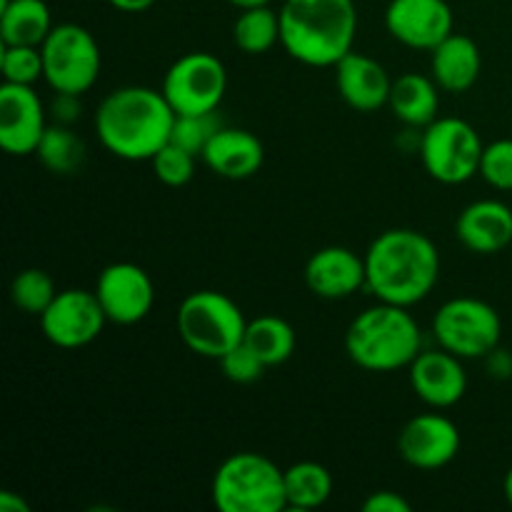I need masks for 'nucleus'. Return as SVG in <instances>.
Masks as SVG:
<instances>
[{
	"label": "nucleus",
	"instance_id": "6",
	"mask_svg": "<svg viewBox=\"0 0 512 512\" xmlns=\"http://www.w3.org/2000/svg\"><path fill=\"white\" fill-rule=\"evenodd\" d=\"M175 325L185 348L200 358L220 360L228 350L243 343L248 320L240 305L225 293L195 290L180 303Z\"/></svg>",
	"mask_w": 512,
	"mask_h": 512
},
{
	"label": "nucleus",
	"instance_id": "1",
	"mask_svg": "<svg viewBox=\"0 0 512 512\" xmlns=\"http://www.w3.org/2000/svg\"><path fill=\"white\" fill-rule=\"evenodd\" d=\"M440 278L433 240L413 228H390L365 250V288L380 303L413 308L428 298Z\"/></svg>",
	"mask_w": 512,
	"mask_h": 512
},
{
	"label": "nucleus",
	"instance_id": "12",
	"mask_svg": "<svg viewBox=\"0 0 512 512\" xmlns=\"http://www.w3.org/2000/svg\"><path fill=\"white\" fill-rule=\"evenodd\" d=\"M95 295L108 315V323L135 325L148 318L153 310L155 285L148 270L123 260L100 270L95 280Z\"/></svg>",
	"mask_w": 512,
	"mask_h": 512
},
{
	"label": "nucleus",
	"instance_id": "28",
	"mask_svg": "<svg viewBox=\"0 0 512 512\" xmlns=\"http://www.w3.org/2000/svg\"><path fill=\"white\" fill-rule=\"evenodd\" d=\"M60 290L55 288L53 278L40 268H25L10 283V300L18 310L28 315H43L53 303Z\"/></svg>",
	"mask_w": 512,
	"mask_h": 512
},
{
	"label": "nucleus",
	"instance_id": "3",
	"mask_svg": "<svg viewBox=\"0 0 512 512\" xmlns=\"http://www.w3.org/2000/svg\"><path fill=\"white\" fill-rule=\"evenodd\" d=\"M355 33L353 0H285L280 8V45L310 68H335L353 50Z\"/></svg>",
	"mask_w": 512,
	"mask_h": 512
},
{
	"label": "nucleus",
	"instance_id": "5",
	"mask_svg": "<svg viewBox=\"0 0 512 512\" xmlns=\"http://www.w3.org/2000/svg\"><path fill=\"white\" fill-rule=\"evenodd\" d=\"M210 498L220 512L288 510L285 470L260 453H235L215 470Z\"/></svg>",
	"mask_w": 512,
	"mask_h": 512
},
{
	"label": "nucleus",
	"instance_id": "38",
	"mask_svg": "<svg viewBox=\"0 0 512 512\" xmlns=\"http://www.w3.org/2000/svg\"><path fill=\"white\" fill-rule=\"evenodd\" d=\"M108 3L120 13H143V10L153 8L158 0H108Z\"/></svg>",
	"mask_w": 512,
	"mask_h": 512
},
{
	"label": "nucleus",
	"instance_id": "27",
	"mask_svg": "<svg viewBox=\"0 0 512 512\" xmlns=\"http://www.w3.org/2000/svg\"><path fill=\"white\" fill-rule=\"evenodd\" d=\"M35 155L55 175H73L85 160V143L75 133L73 125L50 123L40 138Z\"/></svg>",
	"mask_w": 512,
	"mask_h": 512
},
{
	"label": "nucleus",
	"instance_id": "9",
	"mask_svg": "<svg viewBox=\"0 0 512 512\" xmlns=\"http://www.w3.org/2000/svg\"><path fill=\"white\" fill-rule=\"evenodd\" d=\"M433 335L438 345L463 360H480L493 353L503 338L498 310L480 298H453L433 315Z\"/></svg>",
	"mask_w": 512,
	"mask_h": 512
},
{
	"label": "nucleus",
	"instance_id": "22",
	"mask_svg": "<svg viewBox=\"0 0 512 512\" xmlns=\"http://www.w3.org/2000/svg\"><path fill=\"white\" fill-rule=\"evenodd\" d=\"M388 108L403 125L415 130L428 128L440 118V85L433 75L403 73L393 80Z\"/></svg>",
	"mask_w": 512,
	"mask_h": 512
},
{
	"label": "nucleus",
	"instance_id": "8",
	"mask_svg": "<svg viewBox=\"0 0 512 512\" xmlns=\"http://www.w3.org/2000/svg\"><path fill=\"white\" fill-rule=\"evenodd\" d=\"M40 53H43V80L53 88V93H88L103 68L98 40L78 23L55 25L40 45Z\"/></svg>",
	"mask_w": 512,
	"mask_h": 512
},
{
	"label": "nucleus",
	"instance_id": "20",
	"mask_svg": "<svg viewBox=\"0 0 512 512\" xmlns=\"http://www.w3.org/2000/svg\"><path fill=\"white\" fill-rule=\"evenodd\" d=\"M203 163L220 178H253L265 163V145L250 130L223 125L205 148Z\"/></svg>",
	"mask_w": 512,
	"mask_h": 512
},
{
	"label": "nucleus",
	"instance_id": "18",
	"mask_svg": "<svg viewBox=\"0 0 512 512\" xmlns=\"http://www.w3.org/2000/svg\"><path fill=\"white\" fill-rule=\"evenodd\" d=\"M335 88L340 98L358 113H375L385 108L393 88V78L385 65L370 55L350 50L338 65H335Z\"/></svg>",
	"mask_w": 512,
	"mask_h": 512
},
{
	"label": "nucleus",
	"instance_id": "30",
	"mask_svg": "<svg viewBox=\"0 0 512 512\" xmlns=\"http://www.w3.org/2000/svg\"><path fill=\"white\" fill-rule=\"evenodd\" d=\"M0 70L3 83L35 85L43 78V53L35 45H3Z\"/></svg>",
	"mask_w": 512,
	"mask_h": 512
},
{
	"label": "nucleus",
	"instance_id": "39",
	"mask_svg": "<svg viewBox=\"0 0 512 512\" xmlns=\"http://www.w3.org/2000/svg\"><path fill=\"white\" fill-rule=\"evenodd\" d=\"M230 5H235L238 10L245 8H258V5H270V0H228Z\"/></svg>",
	"mask_w": 512,
	"mask_h": 512
},
{
	"label": "nucleus",
	"instance_id": "31",
	"mask_svg": "<svg viewBox=\"0 0 512 512\" xmlns=\"http://www.w3.org/2000/svg\"><path fill=\"white\" fill-rule=\"evenodd\" d=\"M195 160L198 158L193 153L183 150L180 145L168 143L153 155L150 165H153V173L160 183L168 185V188H183L193 180Z\"/></svg>",
	"mask_w": 512,
	"mask_h": 512
},
{
	"label": "nucleus",
	"instance_id": "36",
	"mask_svg": "<svg viewBox=\"0 0 512 512\" xmlns=\"http://www.w3.org/2000/svg\"><path fill=\"white\" fill-rule=\"evenodd\" d=\"M485 368H488V375L495 380H508L512 378V353L505 348H495L493 353L485 355Z\"/></svg>",
	"mask_w": 512,
	"mask_h": 512
},
{
	"label": "nucleus",
	"instance_id": "17",
	"mask_svg": "<svg viewBox=\"0 0 512 512\" xmlns=\"http://www.w3.org/2000/svg\"><path fill=\"white\" fill-rule=\"evenodd\" d=\"M305 285L315 298L345 300L365 288V255L345 245H328L305 263Z\"/></svg>",
	"mask_w": 512,
	"mask_h": 512
},
{
	"label": "nucleus",
	"instance_id": "13",
	"mask_svg": "<svg viewBox=\"0 0 512 512\" xmlns=\"http://www.w3.org/2000/svg\"><path fill=\"white\" fill-rule=\"evenodd\" d=\"M458 425L440 413H420L410 418L398 433V453L410 468L440 470L460 453Z\"/></svg>",
	"mask_w": 512,
	"mask_h": 512
},
{
	"label": "nucleus",
	"instance_id": "34",
	"mask_svg": "<svg viewBox=\"0 0 512 512\" xmlns=\"http://www.w3.org/2000/svg\"><path fill=\"white\" fill-rule=\"evenodd\" d=\"M413 505L395 490H375L363 500V512H410Z\"/></svg>",
	"mask_w": 512,
	"mask_h": 512
},
{
	"label": "nucleus",
	"instance_id": "4",
	"mask_svg": "<svg viewBox=\"0 0 512 512\" xmlns=\"http://www.w3.org/2000/svg\"><path fill=\"white\" fill-rule=\"evenodd\" d=\"M418 320L410 308L380 303L365 308L345 330V353L368 373H395L408 368L423 348Z\"/></svg>",
	"mask_w": 512,
	"mask_h": 512
},
{
	"label": "nucleus",
	"instance_id": "25",
	"mask_svg": "<svg viewBox=\"0 0 512 512\" xmlns=\"http://www.w3.org/2000/svg\"><path fill=\"white\" fill-rule=\"evenodd\" d=\"M243 343L268 368H273V365H283L285 360L293 358L298 338H295V330L288 320L278 318V315H260V318L248 320Z\"/></svg>",
	"mask_w": 512,
	"mask_h": 512
},
{
	"label": "nucleus",
	"instance_id": "14",
	"mask_svg": "<svg viewBox=\"0 0 512 512\" xmlns=\"http://www.w3.org/2000/svg\"><path fill=\"white\" fill-rule=\"evenodd\" d=\"M453 25L448 0H390L385 8V28L405 48L430 53L455 33Z\"/></svg>",
	"mask_w": 512,
	"mask_h": 512
},
{
	"label": "nucleus",
	"instance_id": "40",
	"mask_svg": "<svg viewBox=\"0 0 512 512\" xmlns=\"http://www.w3.org/2000/svg\"><path fill=\"white\" fill-rule=\"evenodd\" d=\"M503 493H505V500H508V505H510V508H512V468L508 470V475H505Z\"/></svg>",
	"mask_w": 512,
	"mask_h": 512
},
{
	"label": "nucleus",
	"instance_id": "7",
	"mask_svg": "<svg viewBox=\"0 0 512 512\" xmlns=\"http://www.w3.org/2000/svg\"><path fill=\"white\" fill-rule=\"evenodd\" d=\"M485 143L480 133L463 118H443L423 128L418 153L425 173L443 185L468 183L480 175Z\"/></svg>",
	"mask_w": 512,
	"mask_h": 512
},
{
	"label": "nucleus",
	"instance_id": "10",
	"mask_svg": "<svg viewBox=\"0 0 512 512\" xmlns=\"http://www.w3.org/2000/svg\"><path fill=\"white\" fill-rule=\"evenodd\" d=\"M160 90L175 115L213 113L220 108L228 90V70L218 55L193 50L170 65Z\"/></svg>",
	"mask_w": 512,
	"mask_h": 512
},
{
	"label": "nucleus",
	"instance_id": "37",
	"mask_svg": "<svg viewBox=\"0 0 512 512\" xmlns=\"http://www.w3.org/2000/svg\"><path fill=\"white\" fill-rule=\"evenodd\" d=\"M0 510L3 512H30L28 500H23L20 495L10 493V490H3L0 493Z\"/></svg>",
	"mask_w": 512,
	"mask_h": 512
},
{
	"label": "nucleus",
	"instance_id": "26",
	"mask_svg": "<svg viewBox=\"0 0 512 512\" xmlns=\"http://www.w3.org/2000/svg\"><path fill=\"white\" fill-rule=\"evenodd\" d=\"M235 48L248 55H263L280 43V13L270 5L245 8L233 25Z\"/></svg>",
	"mask_w": 512,
	"mask_h": 512
},
{
	"label": "nucleus",
	"instance_id": "32",
	"mask_svg": "<svg viewBox=\"0 0 512 512\" xmlns=\"http://www.w3.org/2000/svg\"><path fill=\"white\" fill-rule=\"evenodd\" d=\"M480 178L495 190H512V138L485 145L480 160Z\"/></svg>",
	"mask_w": 512,
	"mask_h": 512
},
{
	"label": "nucleus",
	"instance_id": "21",
	"mask_svg": "<svg viewBox=\"0 0 512 512\" xmlns=\"http://www.w3.org/2000/svg\"><path fill=\"white\" fill-rule=\"evenodd\" d=\"M483 70V55L470 35L450 33L438 48L430 50V75L445 93H465Z\"/></svg>",
	"mask_w": 512,
	"mask_h": 512
},
{
	"label": "nucleus",
	"instance_id": "35",
	"mask_svg": "<svg viewBox=\"0 0 512 512\" xmlns=\"http://www.w3.org/2000/svg\"><path fill=\"white\" fill-rule=\"evenodd\" d=\"M80 95L70 93H55L53 103H50V120L60 125H73L80 118Z\"/></svg>",
	"mask_w": 512,
	"mask_h": 512
},
{
	"label": "nucleus",
	"instance_id": "16",
	"mask_svg": "<svg viewBox=\"0 0 512 512\" xmlns=\"http://www.w3.org/2000/svg\"><path fill=\"white\" fill-rule=\"evenodd\" d=\"M410 388L428 408L445 410L458 405L468 393V373L463 358L448 350H420L408 365Z\"/></svg>",
	"mask_w": 512,
	"mask_h": 512
},
{
	"label": "nucleus",
	"instance_id": "19",
	"mask_svg": "<svg viewBox=\"0 0 512 512\" xmlns=\"http://www.w3.org/2000/svg\"><path fill=\"white\" fill-rule=\"evenodd\" d=\"M455 235L470 253H500L512 243V208L503 200H475L455 220Z\"/></svg>",
	"mask_w": 512,
	"mask_h": 512
},
{
	"label": "nucleus",
	"instance_id": "2",
	"mask_svg": "<svg viewBox=\"0 0 512 512\" xmlns=\"http://www.w3.org/2000/svg\"><path fill=\"white\" fill-rule=\"evenodd\" d=\"M175 110L163 90L148 85H125L100 100L95 110V135L115 158L140 163L153 160L163 145L170 143Z\"/></svg>",
	"mask_w": 512,
	"mask_h": 512
},
{
	"label": "nucleus",
	"instance_id": "33",
	"mask_svg": "<svg viewBox=\"0 0 512 512\" xmlns=\"http://www.w3.org/2000/svg\"><path fill=\"white\" fill-rule=\"evenodd\" d=\"M218 363L225 378H228L230 383H238V385L255 383V380L263 378V373L268 370V365H265L263 360H260L245 343L235 345L233 350H228Z\"/></svg>",
	"mask_w": 512,
	"mask_h": 512
},
{
	"label": "nucleus",
	"instance_id": "24",
	"mask_svg": "<svg viewBox=\"0 0 512 512\" xmlns=\"http://www.w3.org/2000/svg\"><path fill=\"white\" fill-rule=\"evenodd\" d=\"M333 495V475L325 465L303 460L285 468V503L290 510H318Z\"/></svg>",
	"mask_w": 512,
	"mask_h": 512
},
{
	"label": "nucleus",
	"instance_id": "29",
	"mask_svg": "<svg viewBox=\"0 0 512 512\" xmlns=\"http://www.w3.org/2000/svg\"><path fill=\"white\" fill-rule=\"evenodd\" d=\"M223 125L225 123L218 118V110L200 115H175L170 143L180 145L183 150L193 153L195 158H203L208 143L215 138V133H218Z\"/></svg>",
	"mask_w": 512,
	"mask_h": 512
},
{
	"label": "nucleus",
	"instance_id": "11",
	"mask_svg": "<svg viewBox=\"0 0 512 512\" xmlns=\"http://www.w3.org/2000/svg\"><path fill=\"white\" fill-rule=\"evenodd\" d=\"M108 315L100 305L95 290L68 288L55 295L53 303L40 315L43 335L63 350L85 348L100 338Z\"/></svg>",
	"mask_w": 512,
	"mask_h": 512
},
{
	"label": "nucleus",
	"instance_id": "23",
	"mask_svg": "<svg viewBox=\"0 0 512 512\" xmlns=\"http://www.w3.org/2000/svg\"><path fill=\"white\" fill-rule=\"evenodd\" d=\"M53 15L45 0H0V40L3 45H40L53 30Z\"/></svg>",
	"mask_w": 512,
	"mask_h": 512
},
{
	"label": "nucleus",
	"instance_id": "15",
	"mask_svg": "<svg viewBox=\"0 0 512 512\" xmlns=\"http://www.w3.org/2000/svg\"><path fill=\"white\" fill-rule=\"evenodd\" d=\"M48 125V113L33 85H0V148L5 153L35 155Z\"/></svg>",
	"mask_w": 512,
	"mask_h": 512
}]
</instances>
